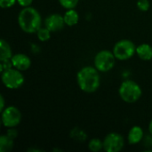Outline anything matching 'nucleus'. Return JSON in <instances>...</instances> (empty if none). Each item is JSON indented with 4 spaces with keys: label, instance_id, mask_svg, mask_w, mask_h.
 Instances as JSON below:
<instances>
[{
    "label": "nucleus",
    "instance_id": "obj_1",
    "mask_svg": "<svg viewBox=\"0 0 152 152\" xmlns=\"http://www.w3.org/2000/svg\"><path fill=\"white\" fill-rule=\"evenodd\" d=\"M77 82L83 92L87 94L94 93L101 83L99 70L92 66L83 67L77 74Z\"/></svg>",
    "mask_w": 152,
    "mask_h": 152
},
{
    "label": "nucleus",
    "instance_id": "obj_2",
    "mask_svg": "<svg viewBox=\"0 0 152 152\" xmlns=\"http://www.w3.org/2000/svg\"><path fill=\"white\" fill-rule=\"evenodd\" d=\"M18 24L22 31L28 34L37 33L41 28L42 18L39 12L31 6L24 7L18 15Z\"/></svg>",
    "mask_w": 152,
    "mask_h": 152
},
{
    "label": "nucleus",
    "instance_id": "obj_3",
    "mask_svg": "<svg viewBox=\"0 0 152 152\" xmlns=\"http://www.w3.org/2000/svg\"><path fill=\"white\" fill-rule=\"evenodd\" d=\"M118 94L125 102L134 103L142 97V91L136 82L133 80H126L120 85Z\"/></svg>",
    "mask_w": 152,
    "mask_h": 152
},
{
    "label": "nucleus",
    "instance_id": "obj_4",
    "mask_svg": "<svg viewBox=\"0 0 152 152\" xmlns=\"http://www.w3.org/2000/svg\"><path fill=\"white\" fill-rule=\"evenodd\" d=\"M1 80L6 88L11 90H15L22 86L25 78L24 76L21 74L20 70L15 68H10L2 72Z\"/></svg>",
    "mask_w": 152,
    "mask_h": 152
},
{
    "label": "nucleus",
    "instance_id": "obj_5",
    "mask_svg": "<svg viewBox=\"0 0 152 152\" xmlns=\"http://www.w3.org/2000/svg\"><path fill=\"white\" fill-rule=\"evenodd\" d=\"M112 52L117 60L126 61L136 53V47L131 40L121 39L115 44Z\"/></svg>",
    "mask_w": 152,
    "mask_h": 152
},
{
    "label": "nucleus",
    "instance_id": "obj_6",
    "mask_svg": "<svg viewBox=\"0 0 152 152\" xmlns=\"http://www.w3.org/2000/svg\"><path fill=\"white\" fill-rule=\"evenodd\" d=\"M116 57L113 52L109 50H102L96 53L94 57V67L100 72H107L113 69L115 66Z\"/></svg>",
    "mask_w": 152,
    "mask_h": 152
},
{
    "label": "nucleus",
    "instance_id": "obj_7",
    "mask_svg": "<svg viewBox=\"0 0 152 152\" xmlns=\"http://www.w3.org/2000/svg\"><path fill=\"white\" fill-rule=\"evenodd\" d=\"M2 123L4 127L12 128L17 126L22 118L21 112L14 106H8L2 111Z\"/></svg>",
    "mask_w": 152,
    "mask_h": 152
},
{
    "label": "nucleus",
    "instance_id": "obj_8",
    "mask_svg": "<svg viewBox=\"0 0 152 152\" xmlns=\"http://www.w3.org/2000/svg\"><path fill=\"white\" fill-rule=\"evenodd\" d=\"M125 145L124 137L118 133H110L103 140V150L106 152L120 151Z\"/></svg>",
    "mask_w": 152,
    "mask_h": 152
},
{
    "label": "nucleus",
    "instance_id": "obj_9",
    "mask_svg": "<svg viewBox=\"0 0 152 152\" xmlns=\"http://www.w3.org/2000/svg\"><path fill=\"white\" fill-rule=\"evenodd\" d=\"M65 21L64 17L59 13H53L47 16L45 20V27L47 28L51 32H56L61 30L64 27Z\"/></svg>",
    "mask_w": 152,
    "mask_h": 152
},
{
    "label": "nucleus",
    "instance_id": "obj_10",
    "mask_svg": "<svg viewBox=\"0 0 152 152\" xmlns=\"http://www.w3.org/2000/svg\"><path fill=\"white\" fill-rule=\"evenodd\" d=\"M11 61L12 63V67L20 71H25L28 69L31 66L30 58L28 55L20 53L13 54L11 59Z\"/></svg>",
    "mask_w": 152,
    "mask_h": 152
},
{
    "label": "nucleus",
    "instance_id": "obj_11",
    "mask_svg": "<svg viewBox=\"0 0 152 152\" xmlns=\"http://www.w3.org/2000/svg\"><path fill=\"white\" fill-rule=\"evenodd\" d=\"M143 135H144V133H143L142 128L141 126H134L128 132L127 141L130 144H137L142 140Z\"/></svg>",
    "mask_w": 152,
    "mask_h": 152
},
{
    "label": "nucleus",
    "instance_id": "obj_12",
    "mask_svg": "<svg viewBox=\"0 0 152 152\" xmlns=\"http://www.w3.org/2000/svg\"><path fill=\"white\" fill-rule=\"evenodd\" d=\"M136 54L142 61H151L152 59V46L143 43L136 46Z\"/></svg>",
    "mask_w": 152,
    "mask_h": 152
},
{
    "label": "nucleus",
    "instance_id": "obj_13",
    "mask_svg": "<svg viewBox=\"0 0 152 152\" xmlns=\"http://www.w3.org/2000/svg\"><path fill=\"white\" fill-rule=\"evenodd\" d=\"M12 53L10 45L2 38L0 41V61H10L12 57Z\"/></svg>",
    "mask_w": 152,
    "mask_h": 152
},
{
    "label": "nucleus",
    "instance_id": "obj_14",
    "mask_svg": "<svg viewBox=\"0 0 152 152\" xmlns=\"http://www.w3.org/2000/svg\"><path fill=\"white\" fill-rule=\"evenodd\" d=\"M63 17H64L65 24L67 26H69V27L75 26L76 24H77V22L79 20V14L74 9H69V10H67L66 12L64 13Z\"/></svg>",
    "mask_w": 152,
    "mask_h": 152
},
{
    "label": "nucleus",
    "instance_id": "obj_15",
    "mask_svg": "<svg viewBox=\"0 0 152 152\" xmlns=\"http://www.w3.org/2000/svg\"><path fill=\"white\" fill-rule=\"evenodd\" d=\"M13 139L6 134L0 137V152H8L13 148Z\"/></svg>",
    "mask_w": 152,
    "mask_h": 152
},
{
    "label": "nucleus",
    "instance_id": "obj_16",
    "mask_svg": "<svg viewBox=\"0 0 152 152\" xmlns=\"http://www.w3.org/2000/svg\"><path fill=\"white\" fill-rule=\"evenodd\" d=\"M88 149L92 152H98L103 149V141L98 138H94L90 140L88 143Z\"/></svg>",
    "mask_w": 152,
    "mask_h": 152
},
{
    "label": "nucleus",
    "instance_id": "obj_17",
    "mask_svg": "<svg viewBox=\"0 0 152 152\" xmlns=\"http://www.w3.org/2000/svg\"><path fill=\"white\" fill-rule=\"evenodd\" d=\"M37 38L40 41L45 42V41H48L51 38V31L45 27H41L37 31Z\"/></svg>",
    "mask_w": 152,
    "mask_h": 152
},
{
    "label": "nucleus",
    "instance_id": "obj_18",
    "mask_svg": "<svg viewBox=\"0 0 152 152\" xmlns=\"http://www.w3.org/2000/svg\"><path fill=\"white\" fill-rule=\"evenodd\" d=\"M78 2L79 0H59L60 4L67 10L74 9L77 5Z\"/></svg>",
    "mask_w": 152,
    "mask_h": 152
},
{
    "label": "nucleus",
    "instance_id": "obj_19",
    "mask_svg": "<svg viewBox=\"0 0 152 152\" xmlns=\"http://www.w3.org/2000/svg\"><path fill=\"white\" fill-rule=\"evenodd\" d=\"M150 1L149 0H138L137 7L142 12H147L150 9Z\"/></svg>",
    "mask_w": 152,
    "mask_h": 152
},
{
    "label": "nucleus",
    "instance_id": "obj_20",
    "mask_svg": "<svg viewBox=\"0 0 152 152\" xmlns=\"http://www.w3.org/2000/svg\"><path fill=\"white\" fill-rule=\"evenodd\" d=\"M17 0H0V6L2 8H10L15 4Z\"/></svg>",
    "mask_w": 152,
    "mask_h": 152
},
{
    "label": "nucleus",
    "instance_id": "obj_21",
    "mask_svg": "<svg viewBox=\"0 0 152 152\" xmlns=\"http://www.w3.org/2000/svg\"><path fill=\"white\" fill-rule=\"evenodd\" d=\"M6 134H7L9 137H11L12 139H13V140H14V139L17 137L18 133H17V130H15V129H14V127H12V128H9V129L7 130Z\"/></svg>",
    "mask_w": 152,
    "mask_h": 152
},
{
    "label": "nucleus",
    "instance_id": "obj_22",
    "mask_svg": "<svg viewBox=\"0 0 152 152\" xmlns=\"http://www.w3.org/2000/svg\"><path fill=\"white\" fill-rule=\"evenodd\" d=\"M33 0H17V3L22 6V7H28V6H30L31 4H32Z\"/></svg>",
    "mask_w": 152,
    "mask_h": 152
},
{
    "label": "nucleus",
    "instance_id": "obj_23",
    "mask_svg": "<svg viewBox=\"0 0 152 152\" xmlns=\"http://www.w3.org/2000/svg\"><path fill=\"white\" fill-rule=\"evenodd\" d=\"M4 109H5V107H4V96L1 94V95H0V110H1V112H2Z\"/></svg>",
    "mask_w": 152,
    "mask_h": 152
},
{
    "label": "nucleus",
    "instance_id": "obj_24",
    "mask_svg": "<svg viewBox=\"0 0 152 152\" xmlns=\"http://www.w3.org/2000/svg\"><path fill=\"white\" fill-rule=\"evenodd\" d=\"M149 132H150V134L152 135V119L151 120L150 124H149Z\"/></svg>",
    "mask_w": 152,
    "mask_h": 152
}]
</instances>
